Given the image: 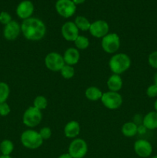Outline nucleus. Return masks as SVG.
Instances as JSON below:
<instances>
[{"label":"nucleus","instance_id":"f257e3e1","mask_svg":"<svg viewBox=\"0 0 157 158\" xmlns=\"http://www.w3.org/2000/svg\"><path fill=\"white\" fill-rule=\"evenodd\" d=\"M21 31L25 38L31 41L42 40L46 33V26L41 19L30 18L23 20L21 24Z\"/></svg>","mask_w":157,"mask_h":158},{"label":"nucleus","instance_id":"f03ea898","mask_svg":"<svg viewBox=\"0 0 157 158\" xmlns=\"http://www.w3.org/2000/svg\"><path fill=\"white\" fill-rule=\"evenodd\" d=\"M109 65L114 74L120 75L130 67L131 60L126 53H117L111 57Z\"/></svg>","mask_w":157,"mask_h":158},{"label":"nucleus","instance_id":"7ed1b4c3","mask_svg":"<svg viewBox=\"0 0 157 158\" xmlns=\"http://www.w3.org/2000/svg\"><path fill=\"white\" fill-rule=\"evenodd\" d=\"M21 143L25 148L30 150L38 149L42 146L43 139L40 136L39 133L33 130H27L22 134Z\"/></svg>","mask_w":157,"mask_h":158},{"label":"nucleus","instance_id":"20e7f679","mask_svg":"<svg viewBox=\"0 0 157 158\" xmlns=\"http://www.w3.org/2000/svg\"><path fill=\"white\" fill-rule=\"evenodd\" d=\"M42 114L41 110L35 106H30L25 111L22 117L23 123L28 127H35L38 126L42 121Z\"/></svg>","mask_w":157,"mask_h":158},{"label":"nucleus","instance_id":"39448f33","mask_svg":"<svg viewBox=\"0 0 157 158\" xmlns=\"http://www.w3.org/2000/svg\"><path fill=\"white\" fill-rule=\"evenodd\" d=\"M102 48L106 52L115 53L120 47V38L116 33H108L102 38Z\"/></svg>","mask_w":157,"mask_h":158},{"label":"nucleus","instance_id":"423d86ee","mask_svg":"<svg viewBox=\"0 0 157 158\" xmlns=\"http://www.w3.org/2000/svg\"><path fill=\"white\" fill-rule=\"evenodd\" d=\"M103 104L109 110H116L123 104V97L118 92L104 93L101 98Z\"/></svg>","mask_w":157,"mask_h":158},{"label":"nucleus","instance_id":"0eeeda50","mask_svg":"<svg viewBox=\"0 0 157 158\" xmlns=\"http://www.w3.org/2000/svg\"><path fill=\"white\" fill-rule=\"evenodd\" d=\"M88 151V145L82 138L72 140L69 146V154L72 158H83Z\"/></svg>","mask_w":157,"mask_h":158},{"label":"nucleus","instance_id":"6e6552de","mask_svg":"<svg viewBox=\"0 0 157 158\" xmlns=\"http://www.w3.org/2000/svg\"><path fill=\"white\" fill-rule=\"evenodd\" d=\"M65 61L62 56L55 52H49L45 58V65L49 70L57 72L60 71L65 66Z\"/></svg>","mask_w":157,"mask_h":158},{"label":"nucleus","instance_id":"1a4fd4ad","mask_svg":"<svg viewBox=\"0 0 157 158\" xmlns=\"http://www.w3.org/2000/svg\"><path fill=\"white\" fill-rule=\"evenodd\" d=\"M55 9L63 18H69L75 14L76 5L72 0H58L55 3Z\"/></svg>","mask_w":157,"mask_h":158},{"label":"nucleus","instance_id":"9d476101","mask_svg":"<svg viewBox=\"0 0 157 158\" xmlns=\"http://www.w3.org/2000/svg\"><path fill=\"white\" fill-rule=\"evenodd\" d=\"M109 26L104 20H96L91 23L89 32L95 38H103L109 33Z\"/></svg>","mask_w":157,"mask_h":158},{"label":"nucleus","instance_id":"9b49d317","mask_svg":"<svg viewBox=\"0 0 157 158\" xmlns=\"http://www.w3.org/2000/svg\"><path fill=\"white\" fill-rule=\"evenodd\" d=\"M134 151L139 157L146 158L152 154V146L148 140L140 139L134 143Z\"/></svg>","mask_w":157,"mask_h":158},{"label":"nucleus","instance_id":"f8f14e48","mask_svg":"<svg viewBox=\"0 0 157 158\" xmlns=\"http://www.w3.org/2000/svg\"><path fill=\"white\" fill-rule=\"evenodd\" d=\"M62 35L63 38L67 41H75L78 36V29L75 26V23L66 22L62 26Z\"/></svg>","mask_w":157,"mask_h":158},{"label":"nucleus","instance_id":"ddd939ff","mask_svg":"<svg viewBox=\"0 0 157 158\" xmlns=\"http://www.w3.org/2000/svg\"><path fill=\"white\" fill-rule=\"evenodd\" d=\"M34 12V5L29 0L22 1L16 8V14L20 19L25 20L30 18Z\"/></svg>","mask_w":157,"mask_h":158},{"label":"nucleus","instance_id":"4468645a","mask_svg":"<svg viewBox=\"0 0 157 158\" xmlns=\"http://www.w3.org/2000/svg\"><path fill=\"white\" fill-rule=\"evenodd\" d=\"M21 32V26L16 21H12L5 26L3 35L7 40H14L18 36Z\"/></svg>","mask_w":157,"mask_h":158},{"label":"nucleus","instance_id":"2eb2a0df","mask_svg":"<svg viewBox=\"0 0 157 158\" xmlns=\"http://www.w3.org/2000/svg\"><path fill=\"white\" fill-rule=\"evenodd\" d=\"M62 56L66 64L73 66V65L77 64L79 61L80 54L78 49L71 47L65 51L64 55Z\"/></svg>","mask_w":157,"mask_h":158},{"label":"nucleus","instance_id":"dca6fc26","mask_svg":"<svg viewBox=\"0 0 157 158\" xmlns=\"http://www.w3.org/2000/svg\"><path fill=\"white\" fill-rule=\"evenodd\" d=\"M80 133V125L75 120L67 123L64 127L65 136L68 138H75Z\"/></svg>","mask_w":157,"mask_h":158},{"label":"nucleus","instance_id":"f3484780","mask_svg":"<svg viewBox=\"0 0 157 158\" xmlns=\"http://www.w3.org/2000/svg\"><path fill=\"white\" fill-rule=\"evenodd\" d=\"M143 124L146 129L155 130L157 129V112L151 111L144 116L143 119Z\"/></svg>","mask_w":157,"mask_h":158},{"label":"nucleus","instance_id":"a211bd4d","mask_svg":"<svg viewBox=\"0 0 157 158\" xmlns=\"http://www.w3.org/2000/svg\"><path fill=\"white\" fill-rule=\"evenodd\" d=\"M107 86L109 91L112 92H118L123 87V80L119 75L113 74L111 76L107 81Z\"/></svg>","mask_w":157,"mask_h":158},{"label":"nucleus","instance_id":"6ab92c4d","mask_svg":"<svg viewBox=\"0 0 157 158\" xmlns=\"http://www.w3.org/2000/svg\"><path fill=\"white\" fill-rule=\"evenodd\" d=\"M139 131L137 125L134 122L125 123L122 127V133L126 137H132L136 135Z\"/></svg>","mask_w":157,"mask_h":158},{"label":"nucleus","instance_id":"aec40b11","mask_svg":"<svg viewBox=\"0 0 157 158\" xmlns=\"http://www.w3.org/2000/svg\"><path fill=\"white\" fill-rule=\"evenodd\" d=\"M103 94V92L95 86H90L87 88L85 92L86 97L91 101H97L99 100H101Z\"/></svg>","mask_w":157,"mask_h":158},{"label":"nucleus","instance_id":"412c9836","mask_svg":"<svg viewBox=\"0 0 157 158\" xmlns=\"http://www.w3.org/2000/svg\"><path fill=\"white\" fill-rule=\"evenodd\" d=\"M75 24L77 26L78 29L82 31H88L89 30V28H90L91 23L87 19L85 16L83 15H78L75 18Z\"/></svg>","mask_w":157,"mask_h":158},{"label":"nucleus","instance_id":"4be33fe9","mask_svg":"<svg viewBox=\"0 0 157 158\" xmlns=\"http://www.w3.org/2000/svg\"><path fill=\"white\" fill-rule=\"evenodd\" d=\"M14 150V144L11 140H4L0 143V151L2 155L10 156Z\"/></svg>","mask_w":157,"mask_h":158},{"label":"nucleus","instance_id":"5701e85b","mask_svg":"<svg viewBox=\"0 0 157 158\" xmlns=\"http://www.w3.org/2000/svg\"><path fill=\"white\" fill-rule=\"evenodd\" d=\"M74 42H75V47L78 50V49L84 50V49H87L89 46V39L83 36V35H78Z\"/></svg>","mask_w":157,"mask_h":158},{"label":"nucleus","instance_id":"b1692460","mask_svg":"<svg viewBox=\"0 0 157 158\" xmlns=\"http://www.w3.org/2000/svg\"><path fill=\"white\" fill-rule=\"evenodd\" d=\"M10 89L7 83L0 82V103H5L9 96Z\"/></svg>","mask_w":157,"mask_h":158},{"label":"nucleus","instance_id":"393cba45","mask_svg":"<svg viewBox=\"0 0 157 158\" xmlns=\"http://www.w3.org/2000/svg\"><path fill=\"white\" fill-rule=\"evenodd\" d=\"M48 106V100L44 96H37L33 101V106L39 110H45Z\"/></svg>","mask_w":157,"mask_h":158},{"label":"nucleus","instance_id":"a878e982","mask_svg":"<svg viewBox=\"0 0 157 158\" xmlns=\"http://www.w3.org/2000/svg\"><path fill=\"white\" fill-rule=\"evenodd\" d=\"M62 77L66 80H69V79L72 78L75 75V69L72 67V66H69V65L65 64V66L62 68L60 70Z\"/></svg>","mask_w":157,"mask_h":158},{"label":"nucleus","instance_id":"bb28decb","mask_svg":"<svg viewBox=\"0 0 157 158\" xmlns=\"http://www.w3.org/2000/svg\"><path fill=\"white\" fill-rule=\"evenodd\" d=\"M148 63L153 69H157V50L151 52L148 57Z\"/></svg>","mask_w":157,"mask_h":158},{"label":"nucleus","instance_id":"cd10ccee","mask_svg":"<svg viewBox=\"0 0 157 158\" xmlns=\"http://www.w3.org/2000/svg\"><path fill=\"white\" fill-rule=\"evenodd\" d=\"M38 133H39L40 136H41L43 140H48V139L50 138L51 136H52V131H51L50 128L48 127H42Z\"/></svg>","mask_w":157,"mask_h":158},{"label":"nucleus","instance_id":"c85d7f7f","mask_svg":"<svg viewBox=\"0 0 157 158\" xmlns=\"http://www.w3.org/2000/svg\"><path fill=\"white\" fill-rule=\"evenodd\" d=\"M12 21V17L10 14L8 13L7 12H2L0 13V23L3 25H7Z\"/></svg>","mask_w":157,"mask_h":158},{"label":"nucleus","instance_id":"c756f323","mask_svg":"<svg viewBox=\"0 0 157 158\" xmlns=\"http://www.w3.org/2000/svg\"><path fill=\"white\" fill-rule=\"evenodd\" d=\"M146 95L149 98H155L157 97V86L155 84H152L146 89Z\"/></svg>","mask_w":157,"mask_h":158},{"label":"nucleus","instance_id":"7c9ffc66","mask_svg":"<svg viewBox=\"0 0 157 158\" xmlns=\"http://www.w3.org/2000/svg\"><path fill=\"white\" fill-rule=\"evenodd\" d=\"M11 110L8 103L6 102L2 103H0V116L2 117H6L10 113Z\"/></svg>","mask_w":157,"mask_h":158},{"label":"nucleus","instance_id":"2f4dec72","mask_svg":"<svg viewBox=\"0 0 157 158\" xmlns=\"http://www.w3.org/2000/svg\"><path fill=\"white\" fill-rule=\"evenodd\" d=\"M58 158H72L70 156V154L68 153V154H62V155H60Z\"/></svg>","mask_w":157,"mask_h":158},{"label":"nucleus","instance_id":"473e14b6","mask_svg":"<svg viewBox=\"0 0 157 158\" xmlns=\"http://www.w3.org/2000/svg\"><path fill=\"white\" fill-rule=\"evenodd\" d=\"M75 5H80V4H83V2H85L86 0H72Z\"/></svg>","mask_w":157,"mask_h":158},{"label":"nucleus","instance_id":"72a5a7b5","mask_svg":"<svg viewBox=\"0 0 157 158\" xmlns=\"http://www.w3.org/2000/svg\"><path fill=\"white\" fill-rule=\"evenodd\" d=\"M153 80H154V83H153V84H155V86H157V73H155V75H154Z\"/></svg>","mask_w":157,"mask_h":158},{"label":"nucleus","instance_id":"f704fd0d","mask_svg":"<svg viewBox=\"0 0 157 158\" xmlns=\"http://www.w3.org/2000/svg\"><path fill=\"white\" fill-rule=\"evenodd\" d=\"M154 109H155V111L157 112V99L155 100V103H154Z\"/></svg>","mask_w":157,"mask_h":158},{"label":"nucleus","instance_id":"c9c22d12","mask_svg":"<svg viewBox=\"0 0 157 158\" xmlns=\"http://www.w3.org/2000/svg\"><path fill=\"white\" fill-rule=\"evenodd\" d=\"M0 158H12L10 156H6V155H2L0 156Z\"/></svg>","mask_w":157,"mask_h":158},{"label":"nucleus","instance_id":"e433bc0d","mask_svg":"<svg viewBox=\"0 0 157 158\" xmlns=\"http://www.w3.org/2000/svg\"><path fill=\"white\" fill-rule=\"evenodd\" d=\"M152 158H157V155H155V156H154V157H152Z\"/></svg>","mask_w":157,"mask_h":158},{"label":"nucleus","instance_id":"4c0bfd02","mask_svg":"<svg viewBox=\"0 0 157 158\" xmlns=\"http://www.w3.org/2000/svg\"><path fill=\"white\" fill-rule=\"evenodd\" d=\"M0 154H1V151H0Z\"/></svg>","mask_w":157,"mask_h":158}]
</instances>
